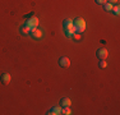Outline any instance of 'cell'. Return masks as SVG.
<instances>
[{"mask_svg": "<svg viewBox=\"0 0 120 115\" xmlns=\"http://www.w3.org/2000/svg\"><path fill=\"white\" fill-rule=\"evenodd\" d=\"M73 26L77 33H83L86 30V21L83 18H75L73 21Z\"/></svg>", "mask_w": 120, "mask_h": 115, "instance_id": "1", "label": "cell"}, {"mask_svg": "<svg viewBox=\"0 0 120 115\" xmlns=\"http://www.w3.org/2000/svg\"><path fill=\"white\" fill-rule=\"evenodd\" d=\"M40 21L36 18V17H32V18L27 19V22H26V26H27L30 30H32V28H37V26H38Z\"/></svg>", "mask_w": 120, "mask_h": 115, "instance_id": "2", "label": "cell"}, {"mask_svg": "<svg viewBox=\"0 0 120 115\" xmlns=\"http://www.w3.org/2000/svg\"><path fill=\"white\" fill-rule=\"evenodd\" d=\"M96 55H97V58H98L100 60H105V59L107 58L109 53H107V50H106L105 47H101V49H98V50H97Z\"/></svg>", "mask_w": 120, "mask_h": 115, "instance_id": "3", "label": "cell"}, {"mask_svg": "<svg viewBox=\"0 0 120 115\" xmlns=\"http://www.w3.org/2000/svg\"><path fill=\"white\" fill-rule=\"evenodd\" d=\"M63 28H64V31H75L73 26V21H70V19H65L63 22Z\"/></svg>", "mask_w": 120, "mask_h": 115, "instance_id": "4", "label": "cell"}, {"mask_svg": "<svg viewBox=\"0 0 120 115\" xmlns=\"http://www.w3.org/2000/svg\"><path fill=\"white\" fill-rule=\"evenodd\" d=\"M30 34H31L32 38H36V40H38V38L42 37V32H41V30H38V28H32V30L30 31Z\"/></svg>", "mask_w": 120, "mask_h": 115, "instance_id": "5", "label": "cell"}, {"mask_svg": "<svg viewBox=\"0 0 120 115\" xmlns=\"http://www.w3.org/2000/svg\"><path fill=\"white\" fill-rule=\"evenodd\" d=\"M10 79H12V77H10L9 73H3L1 76H0V80H1V83H3L4 86L9 84V83H10Z\"/></svg>", "mask_w": 120, "mask_h": 115, "instance_id": "6", "label": "cell"}, {"mask_svg": "<svg viewBox=\"0 0 120 115\" xmlns=\"http://www.w3.org/2000/svg\"><path fill=\"white\" fill-rule=\"evenodd\" d=\"M59 64H60V67H63V68H68L70 65V60L68 59L67 56H61L59 59Z\"/></svg>", "mask_w": 120, "mask_h": 115, "instance_id": "7", "label": "cell"}, {"mask_svg": "<svg viewBox=\"0 0 120 115\" xmlns=\"http://www.w3.org/2000/svg\"><path fill=\"white\" fill-rule=\"evenodd\" d=\"M70 105H72L70 99H68V97H61L60 99V106L61 107H67V106H70Z\"/></svg>", "mask_w": 120, "mask_h": 115, "instance_id": "8", "label": "cell"}, {"mask_svg": "<svg viewBox=\"0 0 120 115\" xmlns=\"http://www.w3.org/2000/svg\"><path fill=\"white\" fill-rule=\"evenodd\" d=\"M49 115H58V114H61V109H59V107H52V109H50L49 110Z\"/></svg>", "mask_w": 120, "mask_h": 115, "instance_id": "9", "label": "cell"}, {"mask_svg": "<svg viewBox=\"0 0 120 115\" xmlns=\"http://www.w3.org/2000/svg\"><path fill=\"white\" fill-rule=\"evenodd\" d=\"M30 31H31V30H30V28H28L26 24L22 26V27H19V32H21L22 34H30Z\"/></svg>", "mask_w": 120, "mask_h": 115, "instance_id": "10", "label": "cell"}, {"mask_svg": "<svg viewBox=\"0 0 120 115\" xmlns=\"http://www.w3.org/2000/svg\"><path fill=\"white\" fill-rule=\"evenodd\" d=\"M61 114H64V115H69V114H72V110H70L69 106H67V107H61Z\"/></svg>", "mask_w": 120, "mask_h": 115, "instance_id": "11", "label": "cell"}, {"mask_svg": "<svg viewBox=\"0 0 120 115\" xmlns=\"http://www.w3.org/2000/svg\"><path fill=\"white\" fill-rule=\"evenodd\" d=\"M104 9L106 10V12H111V9H112V4H110V3H105L104 4Z\"/></svg>", "mask_w": 120, "mask_h": 115, "instance_id": "12", "label": "cell"}, {"mask_svg": "<svg viewBox=\"0 0 120 115\" xmlns=\"http://www.w3.org/2000/svg\"><path fill=\"white\" fill-rule=\"evenodd\" d=\"M114 12V14H116V15H119L120 14V8H119V5H115V7H112V9H111Z\"/></svg>", "mask_w": 120, "mask_h": 115, "instance_id": "13", "label": "cell"}, {"mask_svg": "<svg viewBox=\"0 0 120 115\" xmlns=\"http://www.w3.org/2000/svg\"><path fill=\"white\" fill-rule=\"evenodd\" d=\"M81 34H82V33H77V32H75V33H74L73 36H72V38H74V40H77V41H79V40H81V37H82Z\"/></svg>", "mask_w": 120, "mask_h": 115, "instance_id": "14", "label": "cell"}, {"mask_svg": "<svg viewBox=\"0 0 120 115\" xmlns=\"http://www.w3.org/2000/svg\"><path fill=\"white\" fill-rule=\"evenodd\" d=\"M98 67L100 68H106L107 67V63L105 61V60H101V61H100V64H98Z\"/></svg>", "mask_w": 120, "mask_h": 115, "instance_id": "15", "label": "cell"}, {"mask_svg": "<svg viewBox=\"0 0 120 115\" xmlns=\"http://www.w3.org/2000/svg\"><path fill=\"white\" fill-rule=\"evenodd\" d=\"M32 17H35V13H30V14H26V15H24V19H30V18H32Z\"/></svg>", "mask_w": 120, "mask_h": 115, "instance_id": "16", "label": "cell"}, {"mask_svg": "<svg viewBox=\"0 0 120 115\" xmlns=\"http://www.w3.org/2000/svg\"><path fill=\"white\" fill-rule=\"evenodd\" d=\"M95 1L97 3V4H100V5H104L105 3H106V0H95Z\"/></svg>", "mask_w": 120, "mask_h": 115, "instance_id": "17", "label": "cell"}, {"mask_svg": "<svg viewBox=\"0 0 120 115\" xmlns=\"http://www.w3.org/2000/svg\"><path fill=\"white\" fill-rule=\"evenodd\" d=\"M107 3H110V4H118L119 0H106Z\"/></svg>", "mask_w": 120, "mask_h": 115, "instance_id": "18", "label": "cell"}]
</instances>
